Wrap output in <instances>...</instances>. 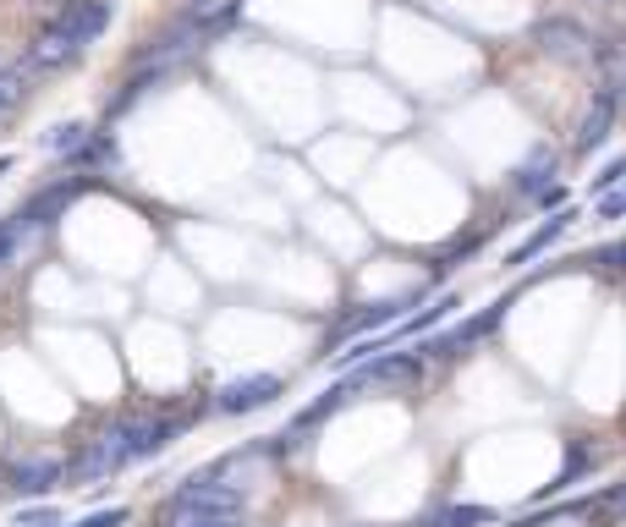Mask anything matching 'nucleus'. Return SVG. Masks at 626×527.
I'll use <instances>...</instances> for the list:
<instances>
[{
	"instance_id": "obj_1",
	"label": "nucleus",
	"mask_w": 626,
	"mask_h": 527,
	"mask_svg": "<svg viewBox=\"0 0 626 527\" xmlns=\"http://www.w3.org/2000/svg\"><path fill=\"white\" fill-rule=\"evenodd\" d=\"M236 511H242V494L215 478H193L171 494V516H236Z\"/></svg>"
},
{
	"instance_id": "obj_2",
	"label": "nucleus",
	"mask_w": 626,
	"mask_h": 527,
	"mask_svg": "<svg viewBox=\"0 0 626 527\" xmlns=\"http://www.w3.org/2000/svg\"><path fill=\"white\" fill-rule=\"evenodd\" d=\"M127 461H132V423H127V428L100 434V439L78 456L72 478H78V483H94V478H105V472H116V467H127Z\"/></svg>"
},
{
	"instance_id": "obj_3",
	"label": "nucleus",
	"mask_w": 626,
	"mask_h": 527,
	"mask_svg": "<svg viewBox=\"0 0 626 527\" xmlns=\"http://www.w3.org/2000/svg\"><path fill=\"white\" fill-rule=\"evenodd\" d=\"M78 56H83V45H78L61 23H50V28L34 39V50H28V67H23V72H28V78H34V72H61V67H72Z\"/></svg>"
},
{
	"instance_id": "obj_4",
	"label": "nucleus",
	"mask_w": 626,
	"mask_h": 527,
	"mask_svg": "<svg viewBox=\"0 0 626 527\" xmlns=\"http://www.w3.org/2000/svg\"><path fill=\"white\" fill-rule=\"evenodd\" d=\"M56 23L89 50V45L105 34V23H111V0H67V12H61Z\"/></svg>"
},
{
	"instance_id": "obj_5",
	"label": "nucleus",
	"mask_w": 626,
	"mask_h": 527,
	"mask_svg": "<svg viewBox=\"0 0 626 527\" xmlns=\"http://www.w3.org/2000/svg\"><path fill=\"white\" fill-rule=\"evenodd\" d=\"M275 396H280V379H275V374H253V379H231L215 406L236 417V412H253V406H264V401H275Z\"/></svg>"
},
{
	"instance_id": "obj_6",
	"label": "nucleus",
	"mask_w": 626,
	"mask_h": 527,
	"mask_svg": "<svg viewBox=\"0 0 626 527\" xmlns=\"http://www.w3.org/2000/svg\"><path fill=\"white\" fill-rule=\"evenodd\" d=\"M610 122H615V89H604V94L588 105V116H582V127H577V149L593 154V149L610 138Z\"/></svg>"
},
{
	"instance_id": "obj_7",
	"label": "nucleus",
	"mask_w": 626,
	"mask_h": 527,
	"mask_svg": "<svg viewBox=\"0 0 626 527\" xmlns=\"http://www.w3.org/2000/svg\"><path fill=\"white\" fill-rule=\"evenodd\" d=\"M56 478H61V461H23V467L12 472V489H18V494H45Z\"/></svg>"
},
{
	"instance_id": "obj_8",
	"label": "nucleus",
	"mask_w": 626,
	"mask_h": 527,
	"mask_svg": "<svg viewBox=\"0 0 626 527\" xmlns=\"http://www.w3.org/2000/svg\"><path fill=\"white\" fill-rule=\"evenodd\" d=\"M566 226H571V215H555V220H544V226H538V231H533V237H528V242L511 253V264H528V259H538L549 242H560V237H566Z\"/></svg>"
},
{
	"instance_id": "obj_9",
	"label": "nucleus",
	"mask_w": 626,
	"mask_h": 527,
	"mask_svg": "<svg viewBox=\"0 0 626 527\" xmlns=\"http://www.w3.org/2000/svg\"><path fill=\"white\" fill-rule=\"evenodd\" d=\"M538 39H544V50H555V56H577V50L588 45L577 23H544V28H538Z\"/></svg>"
},
{
	"instance_id": "obj_10",
	"label": "nucleus",
	"mask_w": 626,
	"mask_h": 527,
	"mask_svg": "<svg viewBox=\"0 0 626 527\" xmlns=\"http://www.w3.org/2000/svg\"><path fill=\"white\" fill-rule=\"evenodd\" d=\"M23 94H28V72H23V67H0V116L18 111Z\"/></svg>"
},
{
	"instance_id": "obj_11",
	"label": "nucleus",
	"mask_w": 626,
	"mask_h": 527,
	"mask_svg": "<svg viewBox=\"0 0 626 527\" xmlns=\"http://www.w3.org/2000/svg\"><path fill=\"white\" fill-rule=\"evenodd\" d=\"M83 144H89V127H78V122H67V127H56V133L45 138L50 154H72V149H83Z\"/></svg>"
},
{
	"instance_id": "obj_12",
	"label": "nucleus",
	"mask_w": 626,
	"mask_h": 527,
	"mask_svg": "<svg viewBox=\"0 0 626 527\" xmlns=\"http://www.w3.org/2000/svg\"><path fill=\"white\" fill-rule=\"evenodd\" d=\"M478 522H489V511H484V505H462V511L434 516V527H478Z\"/></svg>"
},
{
	"instance_id": "obj_13",
	"label": "nucleus",
	"mask_w": 626,
	"mask_h": 527,
	"mask_svg": "<svg viewBox=\"0 0 626 527\" xmlns=\"http://www.w3.org/2000/svg\"><path fill=\"white\" fill-rule=\"evenodd\" d=\"M544 176H555V154H549V160H533V165L522 171V187H528V193H538V187H544Z\"/></svg>"
},
{
	"instance_id": "obj_14",
	"label": "nucleus",
	"mask_w": 626,
	"mask_h": 527,
	"mask_svg": "<svg viewBox=\"0 0 626 527\" xmlns=\"http://www.w3.org/2000/svg\"><path fill=\"white\" fill-rule=\"evenodd\" d=\"M621 176H626V154H615V160H610V165H604V171L593 176V193H610V187H615Z\"/></svg>"
},
{
	"instance_id": "obj_15",
	"label": "nucleus",
	"mask_w": 626,
	"mask_h": 527,
	"mask_svg": "<svg viewBox=\"0 0 626 527\" xmlns=\"http://www.w3.org/2000/svg\"><path fill=\"white\" fill-rule=\"evenodd\" d=\"M171 527H236V516H171Z\"/></svg>"
},
{
	"instance_id": "obj_16",
	"label": "nucleus",
	"mask_w": 626,
	"mask_h": 527,
	"mask_svg": "<svg viewBox=\"0 0 626 527\" xmlns=\"http://www.w3.org/2000/svg\"><path fill=\"white\" fill-rule=\"evenodd\" d=\"M18 237H23V220H7L0 226V264L12 259V248H18Z\"/></svg>"
},
{
	"instance_id": "obj_17",
	"label": "nucleus",
	"mask_w": 626,
	"mask_h": 527,
	"mask_svg": "<svg viewBox=\"0 0 626 527\" xmlns=\"http://www.w3.org/2000/svg\"><path fill=\"white\" fill-rule=\"evenodd\" d=\"M121 516H127V511H94V516H83L78 527H121Z\"/></svg>"
},
{
	"instance_id": "obj_18",
	"label": "nucleus",
	"mask_w": 626,
	"mask_h": 527,
	"mask_svg": "<svg viewBox=\"0 0 626 527\" xmlns=\"http://www.w3.org/2000/svg\"><path fill=\"white\" fill-rule=\"evenodd\" d=\"M18 527H61V522H56V511H28Z\"/></svg>"
},
{
	"instance_id": "obj_19",
	"label": "nucleus",
	"mask_w": 626,
	"mask_h": 527,
	"mask_svg": "<svg viewBox=\"0 0 626 527\" xmlns=\"http://www.w3.org/2000/svg\"><path fill=\"white\" fill-rule=\"evenodd\" d=\"M604 215H610V220H615V215H626V193H621V198H604Z\"/></svg>"
},
{
	"instance_id": "obj_20",
	"label": "nucleus",
	"mask_w": 626,
	"mask_h": 527,
	"mask_svg": "<svg viewBox=\"0 0 626 527\" xmlns=\"http://www.w3.org/2000/svg\"><path fill=\"white\" fill-rule=\"evenodd\" d=\"M12 171V154H0V176H7Z\"/></svg>"
}]
</instances>
